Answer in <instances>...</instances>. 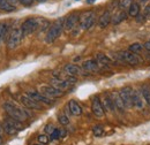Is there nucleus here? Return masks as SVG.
Wrapping results in <instances>:
<instances>
[{
	"label": "nucleus",
	"mask_w": 150,
	"mask_h": 145,
	"mask_svg": "<svg viewBox=\"0 0 150 145\" xmlns=\"http://www.w3.org/2000/svg\"><path fill=\"white\" fill-rule=\"evenodd\" d=\"M62 30H64V18H58L50 25L46 37H45V42L47 44H52L61 36Z\"/></svg>",
	"instance_id": "1"
},
{
	"label": "nucleus",
	"mask_w": 150,
	"mask_h": 145,
	"mask_svg": "<svg viewBox=\"0 0 150 145\" xmlns=\"http://www.w3.org/2000/svg\"><path fill=\"white\" fill-rule=\"evenodd\" d=\"M20 2L23 5V6H31L33 5V2H34V0H19Z\"/></svg>",
	"instance_id": "35"
},
{
	"label": "nucleus",
	"mask_w": 150,
	"mask_h": 145,
	"mask_svg": "<svg viewBox=\"0 0 150 145\" xmlns=\"http://www.w3.org/2000/svg\"><path fill=\"white\" fill-rule=\"evenodd\" d=\"M137 2H139V4H141V5H144V4H147V2H148V0H137Z\"/></svg>",
	"instance_id": "38"
},
{
	"label": "nucleus",
	"mask_w": 150,
	"mask_h": 145,
	"mask_svg": "<svg viewBox=\"0 0 150 145\" xmlns=\"http://www.w3.org/2000/svg\"><path fill=\"white\" fill-rule=\"evenodd\" d=\"M112 22V15H111V12L110 11H105L98 18V27L104 29L106 28L110 23Z\"/></svg>",
	"instance_id": "17"
},
{
	"label": "nucleus",
	"mask_w": 150,
	"mask_h": 145,
	"mask_svg": "<svg viewBox=\"0 0 150 145\" xmlns=\"http://www.w3.org/2000/svg\"><path fill=\"white\" fill-rule=\"evenodd\" d=\"M2 129H4V132H6L9 136H13V135H16L20 130H22L23 127L21 126V121L8 116L2 122Z\"/></svg>",
	"instance_id": "2"
},
{
	"label": "nucleus",
	"mask_w": 150,
	"mask_h": 145,
	"mask_svg": "<svg viewBox=\"0 0 150 145\" xmlns=\"http://www.w3.org/2000/svg\"><path fill=\"white\" fill-rule=\"evenodd\" d=\"M20 100H21V103H22L25 107H28V108L42 109V105H40V103L36 101L35 99H33V98H31V97H29L28 94H27V96H22V97L20 98Z\"/></svg>",
	"instance_id": "14"
},
{
	"label": "nucleus",
	"mask_w": 150,
	"mask_h": 145,
	"mask_svg": "<svg viewBox=\"0 0 150 145\" xmlns=\"http://www.w3.org/2000/svg\"><path fill=\"white\" fill-rule=\"evenodd\" d=\"M36 145H43V144H36Z\"/></svg>",
	"instance_id": "44"
},
{
	"label": "nucleus",
	"mask_w": 150,
	"mask_h": 145,
	"mask_svg": "<svg viewBox=\"0 0 150 145\" xmlns=\"http://www.w3.org/2000/svg\"><path fill=\"white\" fill-rule=\"evenodd\" d=\"M118 58L121 61H124V62H126L131 66H137L142 62V59L140 58V55L136 54V53H133L131 51H120L118 53Z\"/></svg>",
	"instance_id": "6"
},
{
	"label": "nucleus",
	"mask_w": 150,
	"mask_h": 145,
	"mask_svg": "<svg viewBox=\"0 0 150 145\" xmlns=\"http://www.w3.org/2000/svg\"><path fill=\"white\" fill-rule=\"evenodd\" d=\"M58 120H59V122H60L62 126H66V125L69 123V119H68V116L65 115V114H60V115L58 116Z\"/></svg>",
	"instance_id": "32"
},
{
	"label": "nucleus",
	"mask_w": 150,
	"mask_h": 145,
	"mask_svg": "<svg viewBox=\"0 0 150 145\" xmlns=\"http://www.w3.org/2000/svg\"><path fill=\"white\" fill-rule=\"evenodd\" d=\"M2 132H4V129H2V126H0V136H2Z\"/></svg>",
	"instance_id": "41"
},
{
	"label": "nucleus",
	"mask_w": 150,
	"mask_h": 145,
	"mask_svg": "<svg viewBox=\"0 0 150 145\" xmlns=\"http://www.w3.org/2000/svg\"><path fill=\"white\" fill-rule=\"evenodd\" d=\"M91 111L97 118H103L105 114V109L103 107V104L98 96H94L91 99Z\"/></svg>",
	"instance_id": "9"
},
{
	"label": "nucleus",
	"mask_w": 150,
	"mask_h": 145,
	"mask_svg": "<svg viewBox=\"0 0 150 145\" xmlns=\"http://www.w3.org/2000/svg\"><path fill=\"white\" fill-rule=\"evenodd\" d=\"M7 30H8V25L6 23H0V42L7 36Z\"/></svg>",
	"instance_id": "30"
},
{
	"label": "nucleus",
	"mask_w": 150,
	"mask_h": 145,
	"mask_svg": "<svg viewBox=\"0 0 150 145\" xmlns=\"http://www.w3.org/2000/svg\"><path fill=\"white\" fill-rule=\"evenodd\" d=\"M119 94L125 104L126 108H132L133 106V89L131 87H124L119 91Z\"/></svg>",
	"instance_id": "8"
},
{
	"label": "nucleus",
	"mask_w": 150,
	"mask_h": 145,
	"mask_svg": "<svg viewBox=\"0 0 150 145\" xmlns=\"http://www.w3.org/2000/svg\"><path fill=\"white\" fill-rule=\"evenodd\" d=\"M133 2H134V0H119V8L122 11L128 9Z\"/></svg>",
	"instance_id": "29"
},
{
	"label": "nucleus",
	"mask_w": 150,
	"mask_h": 145,
	"mask_svg": "<svg viewBox=\"0 0 150 145\" xmlns=\"http://www.w3.org/2000/svg\"><path fill=\"white\" fill-rule=\"evenodd\" d=\"M68 109H69L71 114L74 116H80L82 114V107L80 106V104L77 101H75L73 99L68 101Z\"/></svg>",
	"instance_id": "19"
},
{
	"label": "nucleus",
	"mask_w": 150,
	"mask_h": 145,
	"mask_svg": "<svg viewBox=\"0 0 150 145\" xmlns=\"http://www.w3.org/2000/svg\"><path fill=\"white\" fill-rule=\"evenodd\" d=\"M127 18H128V13H126V11H121V12H119L118 14H115L112 18V23L114 25L119 24V23L124 22Z\"/></svg>",
	"instance_id": "22"
},
{
	"label": "nucleus",
	"mask_w": 150,
	"mask_h": 145,
	"mask_svg": "<svg viewBox=\"0 0 150 145\" xmlns=\"http://www.w3.org/2000/svg\"><path fill=\"white\" fill-rule=\"evenodd\" d=\"M96 0H87V4H94Z\"/></svg>",
	"instance_id": "40"
},
{
	"label": "nucleus",
	"mask_w": 150,
	"mask_h": 145,
	"mask_svg": "<svg viewBox=\"0 0 150 145\" xmlns=\"http://www.w3.org/2000/svg\"><path fill=\"white\" fill-rule=\"evenodd\" d=\"M96 60H97V62H98L99 65H103V66H110V65L112 63L111 59H110L108 55L102 54V53L96 54Z\"/></svg>",
	"instance_id": "25"
},
{
	"label": "nucleus",
	"mask_w": 150,
	"mask_h": 145,
	"mask_svg": "<svg viewBox=\"0 0 150 145\" xmlns=\"http://www.w3.org/2000/svg\"><path fill=\"white\" fill-rule=\"evenodd\" d=\"M76 1H79V0H76Z\"/></svg>",
	"instance_id": "45"
},
{
	"label": "nucleus",
	"mask_w": 150,
	"mask_h": 145,
	"mask_svg": "<svg viewBox=\"0 0 150 145\" xmlns=\"http://www.w3.org/2000/svg\"><path fill=\"white\" fill-rule=\"evenodd\" d=\"M80 22V14L79 13H72L67 18H64V29L67 31H71L75 28V25Z\"/></svg>",
	"instance_id": "11"
},
{
	"label": "nucleus",
	"mask_w": 150,
	"mask_h": 145,
	"mask_svg": "<svg viewBox=\"0 0 150 145\" xmlns=\"http://www.w3.org/2000/svg\"><path fill=\"white\" fill-rule=\"evenodd\" d=\"M66 135V131L62 129H54L53 132L50 135V141H56L59 138H62Z\"/></svg>",
	"instance_id": "27"
},
{
	"label": "nucleus",
	"mask_w": 150,
	"mask_h": 145,
	"mask_svg": "<svg viewBox=\"0 0 150 145\" xmlns=\"http://www.w3.org/2000/svg\"><path fill=\"white\" fill-rule=\"evenodd\" d=\"M135 18H136V21H137V22L142 23V22H144V21H146V15H140V14H139Z\"/></svg>",
	"instance_id": "36"
},
{
	"label": "nucleus",
	"mask_w": 150,
	"mask_h": 145,
	"mask_svg": "<svg viewBox=\"0 0 150 145\" xmlns=\"http://www.w3.org/2000/svg\"><path fill=\"white\" fill-rule=\"evenodd\" d=\"M140 92L142 94V97L144 98L146 103L150 106V87L149 85H141L140 87Z\"/></svg>",
	"instance_id": "26"
},
{
	"label": "nucleus",
	"mask_w": 150,
	"mask_h": 145,
	"mask_svg": "<svg viewBox=\"0 0 150 145\" xmlns=\"http://www.w3.org/2000/svg\"><path fill=\"white\" fill-rule=\"evenodd\" d=\"M142 50H143V45L140 43H134V44L129 45V47H128V51H131L133 53H136V54H139Z\"/></svg>",
	"instance_id": "28"
},
{
	"label": "nucleus",
	"mask_w": 150,
	"mask_h": 145,
	"mask_svg": "<svg viewBox=\"0 0 150 145\" xmlns=\"http://www.w3.org/2000/svg\"><path fill=\"white\" fill-rule=\"evenodd\" d=\"M98 66L99 63L97 62V60H94V59H90V60H87L82 63V68L88 72H96L98 69Z\"/></svg>",
	"instance_id": "18"
},
{
	"label": "nucleus",
	"mask_w": 150,
	"mask_h": 145,
	"mask_svg": "<svg viewBox=\"0 0 150 145\" xmlns=\"http://www.w3.org/2000/svg\"><path fill=\"white\" fill-rule=\"evenodd\" d=\"M8 1H9L11 4H13V5H14V4H16V2L19 1V0H8Z\"/></svg>",
	"instance_id": "39"
},
{
	"label": "nucleus",
	"mask_w": 150,
	"mask_h": 145,
	"mask_svg": "<svg viewBox=\"0 0 150 145\" xmlns=\"http://www.w3.org/2000/svg\"><path fill=\"white\" fill-rule=\"evenodd\" d=\"M29 97H31L33 99H35L36 101L40 103V104H45V105H52L53 100L49 97H46L45 94H43L42 92H37V91H29L27 93Z\"/></svg>",
	"instance_id": "12"
},
{
	"label": "nucleus",
	"mask_w": 150,
	"mask_h": 145,
	"mask_svg": "<svg viewBox=\"0 0 150 145\" xmlns=\"http://www.w3.org/2000/svg\"><path fill=\"white\" fill-rule=\"evenodd\" d=\"M110 96H111V99H112V101H113L114 108H117L118 111H120V112H124V111L126 109V107H125V104H124V101H122V99H121L119 92L113 91V92L110 93Z\"/></svg>",
	"instance_id": "16"
},
{
	"label": "nucleus",
	"mask_w": 150,
	"mask_h": 145,
	"mask_svg": "<svg viewBox=\"0 0 150 145\" xmlns=\"http://www.w3.org/2000/svg\"><path fill=\"white\" fill-rule=\"evenodd\" d=\"M103 107L104 109H106V111H110V112H112L114 111V105H113V101L112 99H111V96L110 94H108V93H105L104 94V98H103Z\"/></svg>",
	"instance_id": "21"
},
{
	"label": "nucleus",
	"mask_w": 150,
	"mask_h": 145,
	"mask_svg": "<svg viewBox=\"0 0 150 145\" xmlns=\"http://www.w3.org/2000/svg\"><path fill=\"white\" fill-rule=\"evenodd\" d=\"M4 109H5V112L8 114V116L14 118V119L19 120L21 122L25 121V120L28 119V116H29L25 111L19 108L18 106H15V105H13V104H9V103L4 104Z\"/></svg>",
	"instance_id": "3"
},
{
	"label": "nucleus",
	"mask_w": 150,
	"mask_h": 145,
	"mask_svg": "<svg viewBox=\"0 0 150 145\" xmlns=\"http://www.w3.org/2000/svg\"><path fill=\"white\" fill-rule=\"evenodd\" d=\"M96 22V14L94 12H86L80 16V28L83 30H89Z\"/></svg>",
	"instance_id": "7"
},
{
	"label": "nucleus",
	"mask_w": 150,
	"mask_h": 145,
	"mask_svg": "<svg viewBox=\"0 0 150 145\" xmlns=\"http://www.w3.org/2000/svg\"><path fill=\"white\" fill-rule=\"evenodd\" d=\"M44 130H45L46 134H50V135H51V134L53 132V130H54V127H53L52 125H46L45 128H44Z\"/></svg>",
	"instance_id": "34"
},
{
	"label": "nucleus",
	"mask_w": 150,
	"mask_h": 145,
	"mask_svg": "<svg viewBox=\"0 0 150 145\" xmlns=\"http://www.w3.org/2000/svg\"><path fill=\"white\" fill-rule=\"evenodd\" d=\"M144 104H147V103H146L144 98L142 97L141 92L139 90L133 89V106L139 109H142L144 107Z\"/></svg>",
	"instance_id": "15"
},
{
	"label": "nucleus",
	"mask_w": 150,
	"mask_h": 145,
	"mask_svg": "<svg viewBox=\"0 0 150 145\" xmlns=\"http://www.w3.org/2000/svg\"><path fill=\"white\" fill-rule=\"evenodd\" d=\"M0 9L4 11V12L11 13V12H14L16 8H15V6H14L13 4H11L8 0H0Z\"/></svg>",
	"instance_id": "23"
},
{
	"label": "nucleus",
	"mask_w": 150,
	"mask_h": 145,
	"mask_svg": "<svg viewBox=\"0 0 150 145\" xmlns=\"http://www.w3.org/2000/svg\"><path fill=\"white\" fill-rule=\"evenodd\" d=\"M127 11H128V16L136 18V16L140 14V11H141V8H140V4L134 1V2L131 5V7H129Z\"/></svg>",
	"instance_id": "24"
},
{
	"label": "nucleus",
	"mask_w": 150,
	"mask_h": 145,
	"mask_svg": "<svg viewBox=\"0 0 150 145\" xmlns=\"http://www.w3.org/2000/svg\"><path fill=\"white\" fill-rule=\"evenodd\" d=\"M23 38V35H22V31L21 29H13L11 31V34L8 35V38H7V47L8 50H15L18 49L21 44V40Z\"/></svg>",
	"instance_id": "5"
},
{
	"label": "nucleus",
	"mask_w": 150,
	"mask_h": 145,
	"mask_svg": "<svg viewBox=\"0 0 150 145\" xmlns=\"http://www.w3.org/2000/svg\"><path fill=\"white\" fill-rule=\"evenodd\" d=\"M0 145H2V138H1V136H0Z\"/></svg>",
	"instance_id": "43"
},
{
	"label": "nucleus",
	"mask_w": 150,
	"mask_h": 145,
	"mask_svg": "<svg viewBox=\"0 0 150 145\" xmlns=\"http://www.w3.org/2000/svg\"><path fill=\"white\" fill-rule=\"evenodd\" d=\"M38 28H39V20L35 18H28V20H25L23 23H22V25H21V31H22V35L23 37L28 36V35H31V34H34L36 30H38Z\"/></svg>",
	"instance_id": "4"
},
{
	"label": "nucleus",
	"mask_w": 150,
	"mask_h": 145,
	"mask_svg": "<svg viewBox=\"0 0 150 145\" xmlns=\"http://www.w3.org/2000/svg\"><path fill=\"white\" fill-rule=\"evenodd\" d=\"M36 1H38V2H45L46 0H36Z\"/></svg>",
	"instance_id": "42"
},
{
	"label": "nucleus",
	"mask_w": 150,
	"mask_h": 145,
	"mask_svg": "<svg viewBox=\"0 0 150 145\" xmlns=\"http://www.w3.org/2000/svg\"><path fill=\"white\" fill-rule=\"evenodd\" d=\"M144 13H146V15H147V16H150V5H148V6L146 7Z\"/></svg>",
	"instance_id": "37"
},
{
	"label": "nucleus",
	"mask_w": 150,
	"mask_h": 145,
	"mask_svg": "<svg viewBox=\"0 0 150 145\" xmlns=\"http://www.w3.org/2000/svg\"><path fill=\"white\" fill-rule=\"evenodd\" d=\"M73 81H75L74 78H73V76L68 77L67 80L54 78V80H52V82H51V85H53L54 88L59 89V90L64 91V90H66V89H68V88H69V85L72 84L71 82H73Z\"/></svg>",
	"instance_id": "13"
},
{
	"label": "nucleus",
	"mask_w": 150,
	"mask_h": 145,
	"mask_svg": "<svg viewBox=\"0 0 150 145\" xmlns=\"http://www.w3.org/2000/svg\"><path fill=\"white\" fill-rule=\"evenodd\" d=\"M93 132H94V135L96 137H100L103 135V132H104V129H103L102 126H95L93 128Z\"/></svg>",
	"instance_id": "31"
},
{
	"label": "nucleus",
	"mask_w": 150,
	"mask_h": 145,
	"mask_svg": "<svg viewBox=\"0 0 150 145\" xmlns=\"http://www.w3.org/2000/svg\"><path fill=\"white\" fill-rule=\"evenodd\" d=\"M64 69H65V72H67V75H69V76H79V75L82 74V69L79 66L74 65V63L66 65Z\"/></svg>",
	"instance_id": "20"
},
{
	"label": "nucleus",
	"mask_w": 150,
	"mask_h": 145,
	"mask_svg": "<svg viewBox=\"0 0 150 145\" xmlns=\"http://www.w3.org/2000/svg\"><path fill=\"white\" fill-rule=\"evenodd\" d=\"M37 141L39 142V144H43V145H46L50 142V139H49L45 135H39L37 137Z\"/></svg>",
	"instance_id": "33"
},
{
	"label": "nucleus",
	"mask_w": 150,
	"mask_h": 145,
	"mask_svg": "<svg viewBox=\"0 0 150 145\" xmlns=\"http://www.w3.org/2000/svg\"><path fill=\"white\" fill-rule=\"evenodd\" d=\"M39 92H42L43 94H45L46 97L49 98H59L64 94V92L59 89L54 88L53 85H42L40 89H39Z\"/></svg>",
	"instance_id": "10"
}]
</instances>
